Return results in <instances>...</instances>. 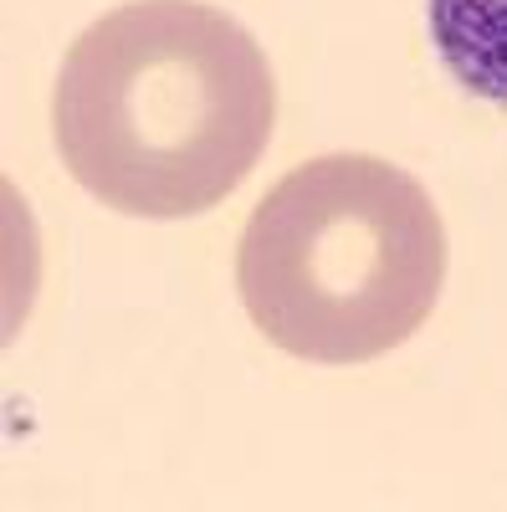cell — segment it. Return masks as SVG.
Wrapping results in <instances>:
<instances>
[{"label":"cell","instance_id":"6da1fadb","mask_svg":"<svg viewBox=\"0 0 507 512\" xmlns=\"http://www.w3.org/2000/svg\"><path fill=\"white\" fill-rule=\"evenodd\" d=\"M277 123L262 41L200 0H129L82 31L52 88L67 175L144 221L216 210L257 169Z\"/></svg>","mask_w":507,"mask_h":512},{"label":"cell","instance_id":"7a4b0ae2","mask_svg":"<svg viewBox=\"0 0 507 512\" xmlns=\"http://www.w3.org/2000/svg\"><path fill=\"white\" fill-rule=\"evenodd\" d=\"M441 287L436 200L374 154H318L287 169L236 241L246 318L308 364L385 359L426 328Z\"/></svg>","mask_w":507,"mask_h":512},{"label":"cell","instance_id":"3957f363","mask_svg":"<svg viewBox=\"0 0 507 512\" xmlns=\"http://www.w3.org/2000/svg\"><path fill=\"white\" fill-rule=\"evenodd\" d=\"M426 31L451 82L507 103V0H426Z\"/></svg>","mask_w":507,"mask_h":512}]
</instances>
